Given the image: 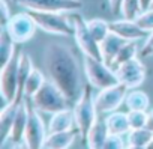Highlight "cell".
<instances>
[{"label":"cell","instance_id":"obj_24","mask_svg":"<svg viewBox=\"0 0 153 149\" xmlns=\"http://www.w3.org/2000/svg\"><path fill=\"white\" fill-rule=\"evenodd\" d=\"M45 82H47L45 74H44L41 69L33 68V71L30 72V76H29V79H27V82H26V85H24L23 94H24L26 97L32 98V97H33V95H35L42 86H44Z\"/></svg>","mask_w":153,"mask_h":149},{"label":"cell","instance_id":"obj_14","mask_svg":"<svg viewBox=\"0 0 153 149\" xmlns=\"http://www.w3.org/2000/svg\"><path fill=\"white\" fill-rule=\"evenodd\" d=\"M110 30L117 33L119 36H122L126 41H138L143 38L149 36V32H146L144 29H141L134 20H116L110 23Z\"/></svg>","mask_w":153,"mask_h":149},{"label":"cell","instance_id":"obj_29","mask_svg":"<svg viewBox=\"0 0 153 149\" xmlns=\"http://www.w3.org/2000/svg\"><path fill=\"white\" fill-rule=\"evenodd\" d=\"M128 119L132 128H143L147 122V110H128Z\"/></svg>","mask_w":153,"mask_h":149},{"label":"cell","instance_id":"obj_25","mask_svg":"<svg viewBox=\"0 0 153 149\" xmlns=\"http://www.w3.org/2000/svg\"><path fill=\"white\" fill-rule=\"evenodd\" d=\"M137 53H138L137 41H126V42L122 45V48L119 50V53L116 54V57H114V60L111 62L110 66H111L113 69H116V68H119L122 63L128 62L129 59L137 57Z\"/></svg>","mask_w":153,"mask_h":149},{"label":"cell","instance_id":"obj_8","mask_svg":"<svg viewBox=\"0 0 153 149\" xmlns=\"http://www.w3.org/2000/svg\"><path fill=\"white\" fill-rule=\"evenodd\" d=\"M129 88L125 86L123 83H116L113 86L99 89V92L95 97V107L96 113L107 116L111 112L119 110L122 104H125V98L128 94Z\"/></svg>","mask_w":153,"mask_h":149},{"label":"cell","instance_id":"obj_16","mask_svg":"<svg viewBox=\"0 0 153 149\" xmlns=\"http://www.w3.org/2000/svg\"><path fill=\"white\" fill-rule=\"evenodd\" d=\"M108 134L110 131H108L107 119L102 115H98L86 136V143L89 148H104Z\"/></svg>","mask_w":153,"mask_h":149},{"label":"cell","instance_id":"obj_26","mask_svg":"<svg viewBox=\"0 0 153 149\" xmlns=\"http://www.w3.org/2000/svg\"><path fill=\"white\" fill-rule=\"evenodd\" d=\"M15 50H17L15 41L11 38L8 30L5 27H2V32H0V54H2V65H5L12 57Z\"/></svg>","mask_w":153,"mask_h":149},{"label":"cell","instance_id":"obj_36","mask_svg":"<svg viewBox=\"0 0 153 149\" xmlns=\"http://www.w3.org/2000/svg\"><path fill=\"white\" fill-rule=\"evenodd\" d=\"M141 5H143V9H149L150 5H152V0H141Z\"/></svg>","mask_w":153,"mask_h":149},{"label":"cell","instance_id":"obj_33","mask_svg":"<svg viewBox=\"0 0 153 149\" xmlns=\"http://www.w3.org/2000/svg\"><path fill=\"white\" fill-rule=\"evenodd\" d=\"M0 8H2V27H3V26H6V23L9 21L12 14H11V9H9V5L6 0H0Z\"/></svg>","mask_w":153,"mask_h":149},{"label":"cell","instance_id":"obj_6","mask_svg":"<svg viewBox=\"0 0 153 149\" xmlns=\"http://www.w3.org/2000/svg\"><path fill=\"white\" fill-rule=\"evenodd\" d=\"M18 60L20 50L17 48L12 57L5 65H2V72H0V95L3 100L2 107L18 97Z\"/></svg>","mask_w":153,"mask_h":149},{"label":"cell","instance_id":"obj_15","mask_svg":"<svg viewBox=\"0 0 153 149\" xmlns=\"http://www.w3.org/2000/svg\"><path fill=\"white\" fill-rule=\"evenodd\" d=\"M27 121H29V97H23L18 112L15 115V121L11 130V136L9 140L14 145H24V133H26V127H27Z\"/></svg>","mask_w":153,"mask_h":149},{"label":"cell","instance_id":"obj_1","mask_svg":"<svg viewBox=\"0 0 153 149\" xmlns=\"http://www.w3.org/2000/svg\"><path fill=\"white\" fill-rule=\"evenodd\" d=\"M44 68L48 80H51L72 103L83 92L80 62L72 48L62 42H50L44 50Z\"/></svg>","mask_w":153,"mask_h":149},{"label":"cell","instance_id":"obj_7","mask_svg":"<svg viewBox=\"0 0 153 149\" xmlns=\"http://www.w3.org/2000/svg\"><path fill=\"white\" fill-rule=\"evenodd\" d=\"M69 18H71V23L74 26L75 42H76V45H78V48L83 51V54L92 56V57H96V59L102 60L99 42H96L95 38L92 36V33L89 30V26H87V21L81 17V14H78V11L71 12Z\"/></svg>","mask_w":153,"mask_h":149},{"label":"cell","instance_id":"obj_27","mask_svg":"<svg viewBox=\"0 0 153 149\" xmlns=\"http://www.w3.org/2000/svg\"><path fill=\"white\" fill-rule=\"evenodd\" d=\"M89 30L92 33V36L95 38L96 42H101L111 30H110V23L102 20V18H92L87 21Z\"/></svg>","mask_w":153,"mask_h":149},{"label":"cell","instance_id":"obj_35","mask_svg":"<svg viewBox=\"0 0 153 149\" xmlns=\"http://www.w3.org/2000/svg\"><path fill=\"white\" fill-rule=\"evenodd\" d=\"M146 127H147L150 131H153V109H152L150 112H147V122H146Z\"/></svg>","mask_w":153,"mask_h":149},{"label":"cell","instance_id":"obj_18","mask_svg":"<svg viewBox=\"0 0 153 149\" xmlns=\"http://www.w3.org/2000/svg\"><path fill=\"white\" fill-rule=\"evenodd\" d=\"M74 128H76V124H75L74 110H71V109H65V110L53 113L48 121V133L68 131V130H74Z\"/></svg>","mask_w":153,"mask_h":149},{"label":"cell","instance_id":"obj_20","mask_svg":"<svg viewBox=\"0 0 153 149\" xmlns=\"http://www.w3.org/2000/svg\"><path fill=\"white\" fill-rule=\"evenodd\" d=\"M108 131L110 134H119V136H128L131 131V124L128 119V112H111L105 116Z\"/></svg>","mask_w":153,"mask_h":149},{"label":"cell","instance_id":"obj_2","mask_svg":"<svg viewBox=\"0 0 153 149\" xmlns=\"http://www.w3.org/2000/svg\"><path fill=\"white\" fill-rule=\"evenodd\" d=\"M30 101L36 110H39L41 113H50V115L69 109V103H71L66 98V95L51 80H47L44 86L30 98Z\"/></svg>","mask_w":153,"mask_h":149},{"label":"cell","instance_id":"obj_10","mask_svg":"<svg viewBox=\"0 0 153 149\" xmlns=\"http://www.w3.org/2000/svg\"><path fill=\"white\" fill-rule=\"evenodd\" d=\"M3 27L8 30V33L17 44H21V42L30 41L35 36L38 24L33 20V17L30 15V12L26 11V12L12 15L9 18V21L6 23V26H3Z\"/></svg>","mask_w":153,"mask_h":149},{"label":"cell","instance_id":"obj_3","mask_svg":"<svg viewBox=\"0 0 153 149\" xmlns=\"http://www.w3.org/2000/svg\"><path fill=\"white\" fill-rule=\"evenodd\" d=\"M92 89H93V86L90 83L84 85L80 98L75 101L74 109H72L74 110V116H75L76 128H78L80 136H81L83 140L86 139L92 124L95 122V119L98 116L96 107H95V97L92 95Z\"/></svg>","mask_w":153,"mask_h":149},{"label":"cell","instance_id":"obj_19","mask_svg":"<svg viewBox=\"0 0 153 149\" xmlns=\"http://www.w3.org/2000/svg\"><path fill=\"white\" fill-rule=\"evenodd\" d=\"M80 134L78 128L74 130H68V131H57V133H48L45 142H44V148H53V149H65L69 148L74 142L75 137Z\"/></svg>","mask_w":153,"mask_h":149},{"label":"cell","instance_id":"obj_37","mask_svg":"<svg viewBox=\"0 0 153 149\" xmlns=\"http://www.w3.org/2000/svg\"><path fill=\"white\" fill-rule=\"evenodd\" d=\"M147 148H153V139H152V140H150V143H149V145H147Z\"/></svg>","mask_w":153,"mask_h":149},{"label":"cell","instance_id":"obj_9","mask_svg":"<svg viewBox=\"0 0 153 149\" xmlns=\"http://www.w3.org/2000/svg\"><path fill=\"white\" fill-rule=\"evenodd\" d=\"M26 11H50V12H76L81 11L83 0H11Z\"/></svg>","mask_w":153,"mask_h":149},{"label":"cell","instance_id":"obj_31","mask_svg":"<svg viewBox=\"0 0 153 149\" xmlns=\"http://www.w3.org/2000/svg\"><path fill=\"white\" fill-rule=\"evenodd\" d=\"M128 143L123 140V136L119 134H108L104 148H126Z\"/></svg>","mask_w":153,"mask_h":149},{"label":"cell","instance_id":"obj_17","mask_svg":"<svg viewBox=\"0 0 153 149\" xmlns=\"http://www.w3.org/2000/svg\"><path fill=\"white\" fill-rule=\"evenodd\" d=\"M126 42V39H123L122 36H119L114 32H110L101 42H99V48H101V57L102 62H105L108 66L111 65V62L114 60L116 54L119 53V50L122 48V45Z\"/></svg>","mask_w":153,"mask_h":149},{"label":"cell","instance_id":"obj_32","mask_svg":"<svg viewBox=\"0 0 153 149\" xmlns=\"http://www.w3.org/2000/svg\"><path fill=\"white\" fill-rule=\"evenodd\" d=\"M141 57H152L153 56V32L149 33V36L146 38V42L140 51Z\"/></svg>","mask_w":153,"mask_h":149},{"label":"cell","instance_id":"obj_13","mask_svg":"<svg viewBox=\"0 0 153 149\" xmlns=\"http://www.w3.org/2000/svg\"><path fill=\"white\" fill-rule=\"evenodd\" d=\"M23 97L24 95H21V97L18 95L14 101H11L9 104L2 107V112H0V146H5V143L9 140L11 130H12V125L15 121V115L18 112Z\"/></svg>","mask_w":153,"mask_h":149},{"label":"cell","instance_id":"obj_12","mask_svg":"<svg viewBox=\"0 0 153 149\" xmlns=\"http://www.w3.org/2000/svg\"><path fill=\"white\" fill-rule=\"evenodd\" d=\"M114 71H116V76L119 79V83H123L129 89L140 88L144 83L146 74H147L146 65L140 59H137V57L129 59L128 62L122 63Z\"/></svg>","mask_w":153,"mask_h":149},{"label":"cell","instance_id":"obj_30","mask_svg":"<svg viewBox=\"0 0 153 149\" xmlns=\"http://www.w3.org/2000/svg\"><path fill=\"white\" fill-rule=\"evenodd\" d=\"M135 23L141 27V29H144L146 32H153V9L152 8H149V9H146V11H143L137 18H135Z\"/></svg>","mask_w":153,"mask_h":149},{"label":"cell","instance_id":"obj_38","mask_svg":"<svg viewBox=\"0 0 153 149\" xmlns=\"http://www.w3.org/2000/svg\"><path fill=\"white\" fill-rule=\"evenodd\" d=\"M150 8H152V9H153V0H152V5H150Z\"/></svg>","mask_w":153,"mask_h":149},{"label":"cell","instance_id":"obj_5","mask_svg":"<svg viewBox=\"0 0 153 149\" xmlns=\"http://www.w3.org/2000/svg\"><path fill=\"white\" fill-rule=\"evenodd\" d=\"M38 27L47 33L62 35V36H74V26L71 18L66 15L68 12H50V11H29Z\"/></svg>","mask_w":153,"mask_h":149},{"label":"cell","instance_id":"obj_23","mask_svg":"<svg viewBox=\"0 0 153 149\" xmlns=\"http://www.w3.org/2000/svg\"><path fill=\"white\" fill-rule=\"evenodd\" d=\"M153 139V131H150L147 127L143 128H132L128 133V146L129 148H147L150 140Z\"/></svg>","mask_w":153,"mask_h":149},{"label":"cell","instance_id":"obj_4","mask_svg":"<svg viewBox=\"0 0 153 149\" xmlns=\"http://www.w3.org/2000/svg\"><path fill=\"white\" fill-rule=\"evenodd\" d=\"M83 65H84L86 79L93 88L104 89V88H108V86H113V85L119 83L116 71L111 66H108L105 62H102L101 59L84 54Z\"/></svg>","mask_w":153,"mask_h":149},{"label":"cell","instance_id":"obj_21","mask_svg":"<svg viewBox=\"0 0 153 149\" xmlns=\"http://www.w3.org/2000/svg\"><path fill=\"white\" fill-rule=\"evenodd\" d=\"M125 106L128 110H149L150 98L146 92L140 89H129L125 98Z\"/></svg>","mask_w":153,"mask_h":149},{"label":"cell","instance_id":"obj_28","mask_svg":"<svg viewBox=\"0 0 153 149\" xmlns=\"http://www.w3.org/2000/svg\"><path fill=\"white\" fill-rule=\"evenodd\" d=\"M143 5H141V0H123L122 3V9L120 14L123 15V18L126 20H134L143 12Z\"/></svg>","mask_w":153,"mask_h":149},{"label":"cell","instance_id":"obj_11","mask_svg":"<svg viewBox=\"0 0 153 149\" xmlns=\"http://www.w3.org/2000/svg\"><path fill=\"white\" fill-rule=\"evenodd\" d=\"M39 113L41 112L32 106V101L29 98V121L24 133V146L27 148H44V142L48 136L45 122Z\"/></svg>","mask_w":153,"mask_h":149},{"label":"cell","instance_id":"obj_22","mask_svg":"<svg viewBox=\"0 0 153 149\" xmlns=\"http://www.w3.org/2000/svg\"><path fill=\"white\" fill-rule=\"evenodd\" d=\"M33 60L32 57L26 53V51H21L20 50V60H18V95H24L23 94V89H24V85L30 76V72L33 71Z\"/></svg>","mask_w":153,"mask_h":149},{"label":"cell","instance_id":"obj_34","mask_svg":"<svg viewBox=\"0 0 153 149\" xmlns=\"http://www.w3.org/2000/svg\"><path fill=\"white\" fill-rule=\"evenodd\" d=\"M122 3H123V0H108V8H110V12H111L113 15L120 14Z\"/></svg>","mask_w":153,"mask_h":149}]
</instances>
